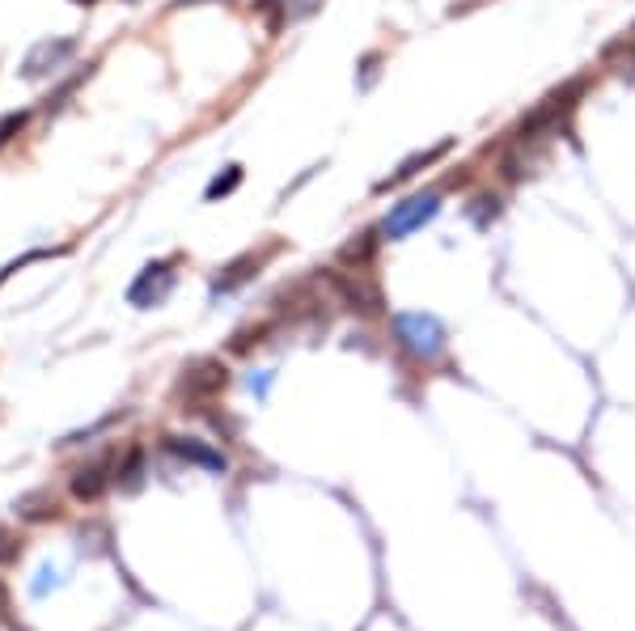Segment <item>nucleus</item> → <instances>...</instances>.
Here are the masks:
<instances>
[{
	"instance_id": "obj_22",
	"label": "nucleus",
	"mask_w": 635,
	"mask_h": 631,
	"mask_svg": "<svg viewBox=\"0 0 635 631\" xmlns=\"http://www.w3.org/2000/svg\"><path fill=\"white\" fill-rule=\"evenodd\" d=\"M128 4H132V0H128Z\"/></svg>"
},
{
	"instance_id": "obj_3",
	"label": "nucleus",
	"mask_w": 635,
	"mask_h": 631,
	"mask_svg": "<svg viewBox=\"0 0 635 631\" xmlns=\"http://www.w3.org/2000/svg\"><path fill=\"white\" fill-rule=\"evenodd\" d=\"M436 212H441V191H415V196L399 200L386 212V221H382V238H390V242H403L407 233H415V229L429 226Z\"/></svg>"
},
{
	"instance_id": "obj_7",
	"label": "nucleus",
	"mask_w": 635,
	"mask_h": 631,
	"mask_svg": "<svg viewBox=\"0 0 635 631\" xmlns=\"http://www.w3.org/2000/svg\"><path fill=\"white\" fill-rule=\"evenodd\" d=\"M229 382L225 364L221 361H195L187 373H182L179 382V394H187L191 403H204V399H212V394H221Z\"/></svg>"
},
{
	"instance_id": "obj_20",
	"label": "nucleus",
	"mask_w": 635,
	"mask_h": 631,
	"mask_svg": "<svg viewBox=\"0 0 635 631\" xmlns=\"http://www.w3.org/2000/svg\"><path fill=\"white\" fill-rule=\"evenodd\" d=\"M174 4H204V0H174Z\"/></svg>"
},
{
	"instance_id": "obj_12",
	"label": "nucleus",
	"mask_w": 635,
	"mask_h": 631,
	"mask_svg": "<svg viewBox=\"0 0 635 631\" xmlns=\"http://www.w3.org/2000/svg\"><path fill=\"white\" fill-rule=\"evenodd\" d=\"M263 259H268V254H242V259H233V263H229V268L216 276V284H212V297H216V293H233L242 280H250V276L259 271V263H263Z\"/></svg>"
},
{
	"instance_id": "obj_19",
	"label": "nucleus",
	"mask_w": 635,
	"mask_h": 631,
	"mask_svg": "<svg viewBox=\"0 0 635 631\" xmlns=\"http://www.w3.org/2000/svg\"><path fill=\"white\" fill-rule=\"evenodd\" d=\"M0 623H13V598H9L4 581H0Z\"/></svg>"
},
{
	"instance_id": "obj_8",
	"label": "nucleus",
	"mask_w": 635,
	"mask_h": 631,
	"mask_svg": "<svg viewBox=\"0 0 635 631\" xmlns=\"http://www.w3.org/2000/svg\"><path fill=\"white\" fill-rule=\"evenodd\" d=\"M165 450L179 453L182 462H195V467H204V471H225V453L212 450V445H204V441H195V437H165Z\"/></svg>"
},
{
	"instance_id": "obj_2",
	"label": "nucleus",
	"mask_w": 635,
	"mask_h": 631,
	"mask_svg": "<svg viewBox=\"0 0 635 631\" xmlns=\"http://www.w3.org/2000/svg\"><path fill=\"white\" fill-rule=\"evenodd\" d=\"M581 93H585V81H567L564 90L546 93L543 102L517 123V140H543V136H551L567 114L576 111V98H581Z\"/></svg>"
},
{
	"instance_id": "obj_13",
	"label": "nucleus",
	"mask_w": 635,
	"mask_h": 631,
	"mask_svg": "<svg viewBox=\"0 0 635 631\" xmlns=\"http://www.w3.org/2000/svg\"><path fill=\"white\" fill-rule=\"evenodd\" d=\"M377 233H382V229H364V233H356V238H352V242L340 250L343 263H352L356 271L369 268V263H373V254H377V242H382Z\"/></svg>"
},
{
	"instance_id": "obj_5",
	"label": "nucleus",
	"mask_w": 635,
	"mask_h": 631,
	"mask_svg": "<svg viewBox=\"0 0 635 631\" xmlns=\"http://www.w3.org/2000/svg\"><path fill=\"white\" fill-rule=\"evenodd\" d=\"M77 56V39H43L26 51L22 60V77L26 81H43V77H56L60 68L69 64Z\"/></svg>"
},
{
	"instance_id": "obj_4",
	"label": "nucleus",
	"mask_w": 635,
	"mask_h": 631,
	"mask_svg": "<svg viewBox=\"0 0 635 631\" xmlns=\"http://www.w3.org/2000/svg\"><path fill=\"white\" fill-rule=\"evenodd\" d=\"M322 276H326V284L335 289V297H340L347 310H356V314H364V318L382 314V293H377V284L364 280V271L326 268Z\"/></svg>"
},
{
	"instance_id": "obj_10",
	"label": "nucleus",
	"mask_w": 635,
	"mask_h": 631,
	"mask_svg": "<svg viewBox=\"0 0 635 631\" xmlns=\"http://www.w3.org/2000/svg\"><path fill=\"white\" fill-rule=\"evenodd\" d=\"M450 149H454V140H441V144H432V149H420V153H411V158L403 161V166H399V170H394L390 179H382V182H377V191H390V187H399V182L415 179L420 170H429V166H436V161L445 158Z\"/></svg>"
},
{
	"instance_id": "obj_11",
	"label": "nucleus",
	"mask_w": 635,
	"mask_h": 631,
	"mask_svg": "<svg viewBox=\"0 0 635 631\" xmlns=\"http://www.w3.org/2000/svg\"><path fill=\"white\" fill-rule=\"evenodd\" d=\"M107 483H111L107 462H90V467H81V471L72 474V497H77V500H98L102 492H107Z\"/></svg>"
},
{
	"instance_id": "obj_17",
	"label": "nucleus",
	"mask_w": 635,
	"mask_h": 631,
	"mask_svg": "<svg viewBox=\"0 0 635 631\" xmlns=\"http://www.w3.org/2000/svg\"><path fill=\"white\" fill-rule=\"evenodd\" d=\"M51 254H60V250H30V254H22V259H18V263H9V268L0 271V284H4V280H9V276H13V271H22L26 263H39V259H51Z\"/></svg>"
},
{
	"instance_id": "obj_6",
	"label": "nucleus",
	"mask_w": 635,
	"mask_h": 631,
	"mask_svg": "<svg viewBox=\"0 0 635 631\" xmlns=\"http://www.w3.org/2000/svg\"><path fill=\"white\" fill-rule=\"evenodd\" d=\"M170 289H174V268H170V263H149V268L132 280L128 301H132L137 310H149V306H161V301L170 297Z\"/></svg>"
},
{
	"instance_id": "obj_21",
	"label": "nucleus",
	"mask_w": 635,
	"mask_h": 631,
	"mask_svg": "<svg viewBox=\"0 0 635 631\" xmlns=\"http://www.w3.org/2000/svg\"><path fill=\"white\" fill-rule=\"evenodd\" d=\"M72 4H93V0H72Z\"/></svg>"
},
{
	"instance_id": "obj_15",
	"label": "nucleus",
	"mask_w": 635,
	"mask_h": 631,
	"mask_svg": "<svg viewBox=\"0 0 635 631\" xmlns=\"http://www.w3.org/2000/svg\"><path fill=\"white\" fill-rule=\"evenodd\" d=\"M18 555H22V539L9 525H0V564H13Z\"/></svg>"
},
{
	"instance_id": "obj_9",
	"label": "nucleus",
	"mask_w": 635,
	"mask_h": 631,
	"mask_svg": "<svg viewBox=\"0 0 635 631\" xmlns=\"http://www.w3.org/2000/svg\"><path fill=\"white\" fill-rule=\"evenodd\" d=\"M322 0H254V13L259 18H268L272 26V34L280 30L284 22H301V18H310Z\"/></svg>"
},
{
	"instance_id": "obj_16",
	"label": "nucleus",
	"mask_w": 635,
	"mask_h": 631,
	"mask_svg": "<svg viewBox=\"0 0 635 631\" xmlns=\"http://www.w3.org/2000/svg\"><path fill=\"white\" fill-rule=\"evenodd\" d=\"M22 128H26V111H18V114H4V119H0V149H4V144H9L13 136L22 132Z\"/></svg>"
},
{
	"instance_id": "obj_14",
	"label": "nucleus",
	"mask_w": 635,
	"mask_h": 631,
	"mask_svg": "<svg viewBox=\"0 0 635 631\" xmlns=\"http://www.w3.org/2000/svg\"><path fill=\"white\" fill-rule=\"evenodd\" d=\"M238 182H242V166H225V174H216V179L208 182V200H225V196H233L238 191Z\"/></svg>"
},
{
	"instance_id": "obj_18",
	"label": "nucleus",
	"mask_w": 635,
	"mask_h": 631,
	"mask_svg": "<svg viewBox=\"0 0 635 631\" xmlns=\"http://www.w3.org/2000/svg\"><path fill=\"white\" fill-rule=\"evenodd\" d=\"M140 458H144L140 450L128 453V467L119 471V474H123V488H140Z\"/></svg>"
},
{
	"instance_id": "obj_1",
	"label": "nucleus",
	"mask_w": 635,
	"mask_h": 631,
	"mask_svg": "<svg viewBox=\"0 0 635 631\" xmlns=\"http://www.w3.org/2000/svg\"><path fill=\"white\" fill-rule=\"evenodd\" d=\"M394 339L399 348L415 357V361L432 364L441 352H445V327L432 314H420V310H407V314H394Z\"/></svg>"
}]
</instances>
